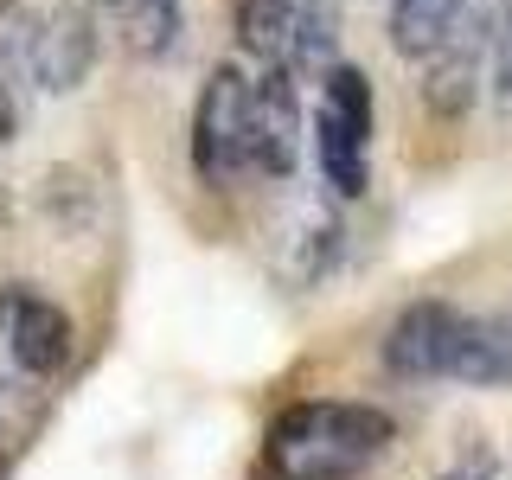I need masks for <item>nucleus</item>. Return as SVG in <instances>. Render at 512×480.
Wrapping results in <instances>:
<instances>
[{
  "label": "nucleus",
  "instance_id": "f257e3e1",
  "mask_svg": "<svg viewBox=\"0 0 512 480\" xmlns=\"http://www.w3.org/2000/svg\"><path fill=\"white\" fill-rule=\"evenodd\" d=\"M397 442V423L372 404H288L263 436V468L282 480H359L384 448Z\"/></svg>",
  "mask_w": 512,
  "mask_h": 480
},
{
  "label": "nucleus",
  "instance_id": "f03ea898",
  "mask_svg": "<svg viewBox=\"0 0 512 480\" xmlns=\"http://www.w3.org/2000/svg\"><path fill=\"white\" fill-rule=\"evenodd\" d=\"M346 250V224L333 212L320 192H295V199L276 205V218H269L263 231V256H269V276L282 288H295V295H308L333 276V263H340Z\"/></svg>",
  "mask_w": 512,
  "mask_h": 480
},
{
  "label": "nucleus",
  "instance_id": "7ed1b4c3",
  "mask_svg": "<svg viewBox=\"0 0 512 480\" xmlns=\"http://www.w3.org/2000/svg\"><path fill=\"white\" fill-rule=\"evenodd\" d=\"M250 77L237 64H212L205 71V90L192 103V173L199 186H231L237 173L250 167Z\"/></svg>",
  "mask_w": 512,
  "mask_h": 480
},
{
  "label": "nucleus",
  "instance_id": "20e7f679",
  "mask_svg": "<svg viewBox=\"0 0 512 480\" xmlns=\"http://www.w3.org/2000/svg\"><path fill=\"white\" fill-rule=\"evenodd\" d=\"M71 346H77V327L52 295H39L26 282H0V352L26 378H58L71 365Z\"/></svg>",
  "mask_w": 512,
  "mask_h": 480
},
{
  "label": "nucleus",
  "instance_id": "39448f33",
  "mask_svg": "<svg viewBox=\"0 0 512 480\" xmlns=\"http://www.w3.org/2000/svg\"><path fill=\"white\" fill-rule=\"evenodd\" d=\"M250 173H263V180H288L301 160V77L288 71L282 58L263 64V77L250 84Z\"/></svg>",
  "mask_w": 512,
  "mask_h": 480
},
{
  "label": "nucleus",
  "instance_id": "423d86ee",
  "mask_svg": "<svg viewBox=\"0 0 512 480\" xmlns=\"http://www.w3.org/2000/svg\"><path fill=\"white\" fill-rule=\"evenodd\" d=\"M487 45H493V13H461L455 32L423 58V103L436 116H468L474 96H480V77H487Z\"/></svg>",
  "mask_w": 512,
  "mask_h": 480
},
{
  "label": "nucleus",
  "instance_id": "0eeeda50",
  "mask_svg": "<svg viewBox=\"0 0 512 480\" xmlns=\"http://www.w3.org/2000/svg\"><path fill=\"white\" fill-rule=\"evenodd\" d=\"M455 333H461V308H448V301H410L391 320V333H384V372L404 378V384L448 378Z\"/></svg>",
  "mask_w": 512,
  "mask_h": 480
},
{
  "label": "nucleus",
  "instance_id": "6e6552de",
  "mask_svg": "<svg viewBox=\"0 0 512 480\" xmlns=\"http://www.w3.org/2000/svg\"><path fill=\"white\" fill-rule=\"evenodd\" d=\"M90 64H96V13L84 7V0H58V7L39 20L32 84L52 90V96H71V90H84Z\"/></svg>",
  "mask_w": 512,
  "mask_h": 480
},
{
  "label": "nucleus",
  "instance_id": "1a4fd4ad",
  "mask_svg": "<svg viewBox=\"0 0 512 480\" xmlns=\"http://www.w3.org/2000/svg\"><path fill=\"white\" fill-rule=\"evenodd\" d=\"M282 64L295 77H308V84H320V77L340 64V0H301Z\"/></svg>",
  "mask_w": 512,
  "mask_h": 480
},
{
  "label": "nucleus",
  "instance_id": "9d476101",
  "mask_svg": "<svg viewBox=\"0 0 512 480\" xmlns=\"http://www.w3.org/2000/svg\"><path fill=\"white\" fill-rule=\"evenodd\" d=\"M116 7V39L128 58H167L180 45V0H109Z\"/></svg>",
  "mask_w": 512,
  "mask_h": 480
},
{
  "label": "nucleus",
  "instance_id": "9b49d317",
  "mask_svg": "<svg viewBox=\"0 0 512 480\" xmlns=\"http://www.w3.org/2000/svg\"><path fill=\"white\" fill-rule=\"evenodd\" d=\"M314 173L333 199H359L365 192V141L346 122H333L327 109L314 116Z\"/></svg>",
  "mask_w": 512,
  "mask_h": 480
},
{
  "label": "nucleus",
  "instance_id": "f8f14e48",
  "mask_svg": "<svg viewBox=\"0 0 512 480\" xmlns=\"http://www.w3.org/2000/svg\"><path fill=\"white\" fill-rule=\"evenodd\" d=\"M461 13H468V0H391V45H397V58L423 64L448 32H455Z\"/></svg>",
  "mask_w": 512,
  "mask_h": 480
},
{
  "label": "nucleus",
  "instance_id": "ddd939ff",
  "mask_svg": "<svg viewBox=\"0 0 512 480\" xmlns=\"http://www.w3.org/2000/svg\"><path fill=\"white\" fill-rule=\"evenodd\" d=\"M320 109H327L333 122H346L359 141H372L378 103H372V77H365L359 64H333V71L320 77Z\"/></svg>",
  "mask_w": 512,
  "mask_h": 480
},
{
  "label": "nucleus",
  "instance_id": "4468645a",
  "mask_svg": "<svg viewBox=\"0 0 512 480\" xmlns=\"http://www.w3.org/2000/svg\"><path fill=\"white\" fill-rule=\"evenodd\" d=\"M295 7L301 0H237V45L250 58H282L288 32H295Z\"/></svg>",
  "mask_w": 512,
  "mask_h": 480
},
{
  "label": "nucleus",
  "instance_id": "2eb2a0df",
  "mask_svg": "<svg viewBox=\"0 0 512 480\" xmlns=\"http://www.w3.org/2000/svg\"><path fill=\"white\" fill-rule=\"evenodd\" d=\"M32 52H39V13L26 0H0V77L32 90Z\"/></svg>",
  "mask_w": 512,
  "mask_h": 480
},
{
  "label": "nucleus",
  "instance_id": "dca6fc26",
  "mask_svg": "<svg viewBox=\"0 0 512 480\" xmlns=\"http://www.w3.org/2000/svg\"><path fill=\"white\" fill-rule=\"evenodd\" d=\"M487 84H493V109L512 122V0H500L493 13V45H487Z\"/></svg>",
  "mask_w": 512,
  "mask_h": 480
},
{
  "label": "nucleus",
  "instance_id": "f3484780",
  "mask_svg": "<svg viewBox=\"0 0 512 480\" xmlns=\"http://www.w3.org/2000/svg\"><path fill=\"white\" fill-rule=\"evenodd\" d=\"M20 128H26V84L0 77V148H7V141H20Z\"/></svg>",
  "mask_w": 512,
  "mask_h": 480
},
{
  "label": "nucleus",
  "instance_id": "a211bd4d",
  "mask_svg": "<svg viewBox=\"0 0 512 480\" xmlns=\"http://www.w3.org/2000/svg\"><path fill=\"white\" fill-rule=\"evenodd\" d=\"M13 372H20V365H0V442H7V436H20V429H26V416H20V384H13Z\"/></svg>",
  "mask_w": 512,
  "mask_h": 480
},
{
  "label": "nucleus",
  "instance_id": "6ab92c4d",
  "mask_svg": "<svg viewBox=\"0 0 512 480\" xmlns=\"http://www.w3.org/2000/svg\"><path fill=\"white\" fill-rule=\"evenodd\" d=\"M269 480H282V474H269Z\"/></svg>",
  "mask_w": 512,
  "mask_h": 480
}]
</instances>
